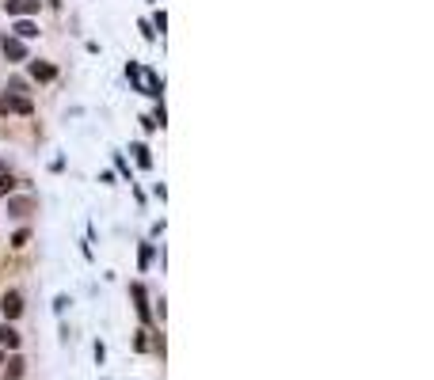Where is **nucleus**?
<instances>
[{"label":"nucleus","instance_id":"obj_11","mask_svg":"<svg viewBox=\"0 0 434 380\" xmlns=\"http://www.w3.org/2000/svg\"><path fill=\"white\" fill-rule=\"evenodd\" d=\"M134 152H138V164H141V167L152 164V156H149V149H145V144H134Z\"/></svg>","mask_w":434,"mask_h":380},{"label":"nucleus","instance_id":"obj_13","mask_svg":"<svg viewBox=\"0 0 434 380\" xmlns=\"http://www.w3.org/2000/svg\"><path fill=\"white\" fill-rule=\"evenodd\" d=\"M12 187H15V183H12V175H4V172H0V198H4V194H12Z\"/></svg>","mask_w":434,"mask_h":380},{"label":"nucleus","instance_id":"obj_8","mask_svg":"<svg viewBox=\"0 0 434 380\" xmlns=\"http://www.w3.org/2000/svg\"><path fill=\"white\" fill-rule=\"evenodd\" d=\"M0 342H4L8 350H15V346H19V335H15V331L8 327V323H0Z\"/></svg>","mask_w":434,"mask_h":380},{"label":"nucleus","instance_id":"obj_16","mask_svg":"<svg viewBox=\"0 0 434 380\" xmlns=\"http://www.w3.org/2000/svg\"><path fill=\"white\" fill-rule=\"evenodd\" d=\"M0 361H4V354H0Z\"/></svg>","mask_w":434,"mask_h":380},{"label":"nucleus","instance_id":"obj_4","mask_svg":"<svg viewBox=\"0 0 434 380\" xmlns=\"http://www.w3.org/2000/svg\"><path fill=\"white\" fill-rule=\"evenodd\" d=\"M0 308H4V316H8V320H15V316L23 312V297H19V293H4Z\"/></svg>","mask_w":434,"mask_h":380},{"label":"nucleus","instance_id":"obj_7","mask_svg":"<svg viewBox=\"0 0 434 380\" xmlns=\"http://www.w3.org/2000/svg\"><path fill=\"white\" fill-rule=\"evenodd\" d=\"M12 31H15V38H35V35H38V27H35L31 19H19Z\"/></svg>","mask_w":434,"mask_h":380},{"label":"nucleus","instance_id":"obj_12","mask_svg":"<svg viewBox=\"0 0 434 380\" xmlns=\"http://www.w3.org/2000/svg\"><path fill=\"white\" fill-rule=\"evenodd\" d=\"M8 209H12V213H27V209H31V198H19V201H8Z\"/></svg>","mask_w":434,"mask_h":380},{"label":"nucleus","instance_id":"obj_3","mask_svg":"<svg viewBox=\"0 0 434 380\" xmlns=\"http://www.w3.org/2000/svg\"><path fill=\"white\" fill-rule=\"evenodd\" d=\"M0 50H4V58H12V61H23V58H27V46H23V38H15V35H4V38H0Z\"/></svg>","mask_w":434,"mask_h":380},{"label":"nucleus","instance_id":"obj_9","mask_svg":"<svg viewBox=\"0 0 434 380\" xmlns=\"http://www.w3.org/2000/svg\"><path fill=\"white\" fill-rule=\"evenodd\" d=\"M130 293H134V301H138V316H141V320H149V304H145V289H141V286H134Z\"/></svg>","mask_w":434,"mask_h":380},{"label":"nucleus","instance_id":"obj_15","mask_svg":"<svg viewBox=\"0 0 434 380\" xmlns=\"http://www.w3.org/2000/svg\"><path fill=\"white\" fill-rule=\"evenodd\" d=\"M50 4H54V8H61V0H50Z\"/></svg>","mask_w":434,"mask_h":380},{"label":"nucleus","instance_id":"obj_2","mask_svg":"<svg viewBox=\"0 0 434 380\" xmlns=\"http://www.w3.org/2000/svg\"><path fill=\"white\" fill-rule=\"evenodd\" d=\"M12 92H15V95H8V99H4V110H15V115H31V107H35V103L23 95V80H12Z\"/></svg>","mask_w":434,"mask_h":380},{"label":"nucleus","instance_id":"obj_14","mask_svg":"<svg viewBox=\"0 0 434 380\" xmlns=\"http://www.w3.org/2000/svg\"><path fill=\"white\" fill-rule=\"evenodd\" d=\"M0 115H8V110H4V99H0Z\"/></svg>","mask_w":434,"mask_h":380},{"label":"nucleus","instance_id":"obj_6","mask_svg":"<svg viewBox=\"0 0 434 380\" xmlns=\"http://www.w3.org/2000/svg\"><path fill=\"white\" fill-rule=\"evenodd\" d=\"M31 76H35V80H54V76H58V69L46 65V61H31Z\"/></svg>","mask_w":434,"mask_h":380},{"label":"nucleus","instance_id":"obj_10","mask_svg":"<svg viewBox=\"0 0 434 380\" xmlns=\"http://www.w3.org/2000/svg\"><path fill=\"white\" fill-rule=\"evenodd\" d=\"M23 365H27V361H23V358H12V361H8V380H19L23 377Z\"/></svg>","mask_w":434,"mask_h":380},{"label":"nucleus","instance_id":"obj_5","mask_svg":"<svg viewBox=\"0 0 434 380\" xmlns=\"http://www.w3.org/2000/svg\"><path fill=\"white\" fill-rule=\"evenodd\" d=\"M38 0H8V15H35Z\"/></svg>","mask_w":434,"mask_h":380},{"label":"nucleus","instance_id":"obj_1","mask_svg":"<svg viewBox=\"0 0 434 380\" xmlns=\"http://www.w3.org/2000/svg\"><path fill=\"white\" fill-rule=\"evenodd\" d=\"M126 76H130L134 84H138V92H141V95H149V99H160V95H164V80H160L152 69L138 65V61L126 65Z\"/></svg>","mask_w":434,"mask_h":380}]
</instances>
